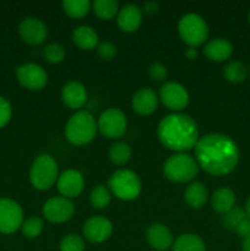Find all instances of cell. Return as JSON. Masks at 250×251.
I'll return each instance as SVG.
<instances>
[{
	"label": "cell",
	"instance_id": "1",
	"mask_svg": "<svg viewBox=\"0 0 250 251\" xmlns=\"http://www.w3.org/2000/svg\"><path fill=\"white\" fill-rule=\"evenodd\" d=\"M199 167L212 176H227L237 168L240 152L237 144L225 134H207L195 146Z\"/></svg>",
	"mask_w": 250,
	"mask_h": 251
},
{
	"label": "cell",
	"instance_id": "2",
	"mask_svg": "<svg viewBox=\"0 0 250 251\" xmlns=\"http://www.w3.org/2000/svg\"><path fill=\"white\" fill-rule=\"evenodd\" d=\"M157 136L164 147L183 153L195 149L199 141V129L191 117L181 113H173L159 122Z\"/></svg>",
	"mask_w": 250,
	"mask_h": 251
},
{
	"label": "cell",
	"instance_id": "3",
	"mask_svg": "<svg viewBox=\"0 0 250 251\" xmlns=\"http://www.w3.org/2000/svg\"><path fill=\"white\" fill-rule=\"evenodd\" d=\"M97 129L93 115L87 110H78L66 123L65 136L70 144L83 146L95 139Z\"/></svg>",
	"mask_w": 250,
	"mask_h": 251
},
{
	"label": "cell",
	"instance_id": "4",
	"mask_svg": "<svg viewBox=\"0 0 250 251\" xmlns=\"http://www.w3.org/2000/svg\"><path fill=\"white\" fill-rule=\"evenodd\" d=\"M59 169L55 159L49 154H41L32 163L29 181L37 190H48L58 181Z\"/></svg>",
	"mask_w": 250,
	"mask_h": 251
},
{
	"label": "cell",
	"instance_id": "5",
	"mask_svg": "<svg viewBox=\"0 0 250 251\" xmlns=\"http://www.w3.org/2000/svg\"><path fill=\"white\" fill-rule=\"evenodd\" d=\"M163 173L168 180L174 183H189L198 176L199 164L189 154L176 153L167 159Z\"/></svg>",
	"mask_w": 250,
	"mask_h": 251
},
{
	"label": "cell",
	"instance_id": "6",
	"mask_svg": "<svg viewBox=\"0 0 250 251\" xmlns=\"http://www.w3.org/2000/svg\"><path fill=\"white\" fill-rule=\"evenodd\" d=\"M110 191L123 201L135 200L140 196L142 184L139 176L129 169H120L114 172L108 180Z\"/></svg>",
	"mask_w": 250,
	"mask_h": 251
},
{
	"label": "cell",
	"instance_id": "7",
	"mask_svg": "<svg viewBox=\"0 0 250 251\" xmlns=\"http://www.w3.org/2000/svg\"><path fill=\"white\" fill-rule=\"evenodd\" d=\"M178 32L189 47H200L207 41L208 27L205 20L198 14L184 15L178 24Z\"/></svg>",
	"mask_w": 250,
	"mask_h": 251
},
{
	"label": "cell",
	"instance_id": "8",
	"mask_svg": "<svg viewBox=\"0 0 250 251\" xmlns=\"http://www.w3.org/2000/svg\"><path fill=\"white\" fill-rule=\"evenodd\" d=\"M97 126L103 136L108 139H118L126 132L127 119L120 109L109 108L100 115Z\"/></svg>",
	"mask_w": 250,
	"mask_h": 251
},
{
	"label": "cell",
	"instance_id": "9",
	"mask_svg": "<svg viewBox=\"0 0 250 251\" xmlns=\"http://www.w3.org/2000/svg\"><path fill=\"white\" fill-rule=\"evenodd\" d=\"M24 223V211L16 201L7 198L0 199V233L12 234Z\"/></svg>",
	"mask_w": 250,
	"mask_h": 251
},
{
	"label": "cell",
	"instance_id": "10",
	"mask_svg": "<svg viewBox=\"0 0 250 251\" xmlns=\"http://www.w3.org/2000/svg\"><path fill=\"white\" fill-rule=\"evenodd\" d=\"M16 77L20 85L29 91H41L48 83V74L37 64L28 63L16 69Z\"/></svg>",
	"mask_w": 250,
	"mask_h": 251
},
{
	"label": "cell",
	"instance_id": "11",
	"mask_svg": "<svg viewBox=\"0 0 250 251\" xmlns=\"http://www.w3.org/2000/svg\"><path fill=\"white\" fill-rule=\"evenodd\" d=\"M75 213L74 203L63 196L51 198L44 203L43 216L51 223H64L70 220Z\"/></svg>",
	"mask_w": 250,
	"mask_h": 251
},
{
	"label": "cell",
	"instance_id": "12",
	"mask_svg": "<svg viewBox=\"0 0 250 251\" xmlns=\"http://www.w3.org/2000/svg\"><path fill=\"white\" fill-rule=\"evenodd\" d=\"M159 98L168 109L180 112L189 104V93L178 82H166L159 91Z\"/></svg>",
	"mask_w": 250,
	"mask_h": 251
},
{
	"label": "cell",
	"instance_id": "13",
	"mask_svg": "<svg viewBox=\"0 0 250 251\" xmlns=\"http://www.w3.org/2000/svg\"><path fill=\"white\" fill-rule=\"evenodd\" d=\"M82 232L88 242L100 244L109 239L113 233V225L107 218L96 216L86 221L82 227Z\"/></svg>",
	"mask_w": 250,
	"mask_h": 251
},
{
	"label": "cell",
	"instance_id": "14",
	"mask_svg": "<svg viewBox=\"0 0 250 251\" xmlns=\"http://www.w3.org/2000/svg\"><path fill=\"white\" fill-rule=\"evenodd\" d=\"M19 33L25 43L29 46H39L47 39L48 29L41 20L36 17H26L20 24Z\"/></svg>",
	"mask_w": 250,
	"mask_h": 251
},
{
	"label": "cell",
	"instance_id": "15",
	"mask_svg": "<svg viewBox=\"0 0 250 251\" xmlns=\"http://www.w3.org/2000/svg\"><path fill=\"white\" fill-rule=\"evenodd\" d=\"M56 186H58L59 193L63 195V198H76L82 193L85 180H83L82 174L78 171L68 169L59 176Z\"/></svg>",
	"mask_w": 250,
	"mask_h": 251
},
{
	"label": "cell",
	"instance_id": "16",
	"mask_svg": "<svg viewBox=\"0 0 250 251\" xmlns=\"http://www.w3.org/2000/svg\"><path fill=\"white\" fill-rule=\"evenodd\" d=\"M147 242L152 249L157 251H166L173 245V234L171 230L161 223H154L150 226L146 233Z\"/></svg>",
	"mask_w": 250,
	"mask_h": 251
},
{
	"label": "cell",
	"instance_id": "17",
	"mask_svg": "<svg viewBox=\"0 0 250 251\" xmlns=\"http://www.w3.org/2000/svg\"><path fill=\"white\" fill-rule=\"evenodd\" d=\"M117 22L122 31L127 33L137 31L142 24V10L134 4L125 5L119 10Z\"/></svg>",
	"mask_w": 250,
	"mask_h": 251
},
{
	"label": "cell",
	"instance_id": "18",
	"mask_svg": "<svg viewBox=\"0 0 250 251\" xmlns=\"http://www.w3.org/2000/svg\"><path fill=\"white\" fill-rule=\"evenodd\" d=\"M61 100L71 109H78L87 102V91L82 83L77 81H70L63 87Z\"/></svg>",
	"mask_w": 250,
	"mask_h": 251
},
{
	"label": "cell",
	"instance_id": "19",
	"mask_svg": "<svg viewBox=\"0 0 250 251\" xmlns=\"http://www.w3.org/2000/svg\"><path fill=\"white\" fill-rule=\"evenodd\" d=\"M131 105L139 115H150L157 109L158 98L151 88H142L134 95Z\"/></svg>",
	"mask_w": 250,
	"mask_h": 251
},
{
	"label": "cell",
	"instance_id": "20",
	"mask_svg": "<svg viewBox=\"0 0 250 251\" xmlns=\"http://www.w3.org/2000/svg\"><path fill=\"white\" fill-rule=\"evenodd\" d=\"M233 53V46L230 42L223 38H216L208 42L203 48V54L210 60L221 63L230 58Z\"/></svg>",
	"mask_w": 250,
	"mask_h": 251
},
{
	"label": "cell",
	"instance_id": "21",
	"mask_svg": "<svg viewBox=\"0 0 250 251\" xmlns=\"http://www.w3.org/2000/svg\"><path fill=\"white\" fill-rule=\"evenodd\" d=\"M235 203V194L229 188H220L211 198V206L217 213L225 215L229 212Z\"/></svg>",
	"mask_w": 250,
	"mask_h": 251
},
{
	"label": "cell",
	"instance_id": "22",
	"mask_svg": "<svg viewBox=\"0 0 250 251\" xmlns=\"http://www.w3.org/2000/svg\"><path fill=\"white\" fill-rule=\"evenodd\" d=\"M74 43L82 50H92L98 46V34L92 27L78 26L73 33Z\"/></svg>",
	"mask_w": 250,
	"mask_h": 251
},
{
	"label": "cell",
	"instance_id": "23",
	"mask_svg": "<svg viewBox=\"0 0 250 251\" xmlns=\"http://www.w3.org/2000/svg\"><path fill=\"white\" fill-rule=\"evenodd\" d=\"M184 198L191 208H201L207 201L208 191L202 183L194 181L186 188Z\"/></svg>",
	"mask_w": 250,
	"mask_h": 251
},
{
	"label": "cell",
	"instance_id": "24",
	"mask_svg": "<svg viewBox=\"0 0 250 251\" xmlns=\"http://www.w3.org/2000/svg\"><path fill=\"white\" fill-rule=\"evenodd\" d=\"M173 251H206V247L199 235L186 233L174 240Z\"/></svg>",
	"mask_w": 250,
	"mask_h": 251
},
{
	"label": "cell",
	"instance_id": "25",
	"mask_svg": "<svg viewBox=\"0 0 250 251\" xmlns=\"http://www.w3.org/2000/svg\"><path fill=\"white\" fill-rule=\"evenodd\" d=\"M91 4L88 0H64L63 9L66 15L74 19H82L90 12Z\"/></svg>",
	"mask_w": 250,
	"mask_h": 251
},
{
	"label": "cell",
	"instance_id": "26",
	"mask_svg": "<svg viewBox=\"0 0 250 251\" xmlns=\"http://www.w3.org/2000/svg\"><path fill=\"white\" fill-rule=\"evenodd\" d=\"M92 7L95 14L102 20H112L119 11V4L115 0H96Z\"/></svg>",
	"mask_w": 250,
	"mask_h": 251
},
{
	"label": "cell",
	"instance_id": "27",
	"mask_svg": "<svg viewBox=\"0 0 250 251\" xmlns=\"http://www.w3.org/2000/svg\"><path fill=\"white\" fill-rule=\"evenodd\" d=\"M131 158V149L125 142H115L109 149V159L117 166H124Z\"/></svg>",
	"mask_w": 250,
	"mask_h": 251
},
{
	"label": "cell",
	"instance_id": "28",
	"mask_svg": "<svg viewBox=\"0 0 250 251\" xmlns=\"http://www.w3.org/2000/svg\"><path fill=\"white\" fill-rule=\"evenodd\" d=\"M223 75H225V80L232 83L243 82L247 78L248 68L240 61H232L228 65H225Z\"/></svg>",
	"mask_w": 250,
	"mask_h": 251
},
{
	"label": "cell",
	"instance_id": "29",
	"mask_svg": "<svg viewBox=\"0 0 250 251\" xmlns=\"http://www.w3.org/2000/svg\"><path fill=\"white\" fill-rule=\"evenodd\" d=\"M110 200H112V195L107 186L97 185L91 191L90 201L91 205L95 208H98V210L105 208L110 203Z\"/></svg>",
	"mask_w": 250,
	"mask_h": 251
},
{
	"label": "cell",
	"instance_id": "30",
	"mask_svg": "<svg viewBox=\"0 0 250 251\" xmlns=\"http://www.w3.org/2000/svg\"><path fill=\"white\" fill-rule=\"evenodd\" d=\"M44 223L39 217H29L28 220L24 221L21 226L22 234L26 238L33 239V238L39 237L43 232Z\"/></svg>",
	"mask_w": 250,
	"mask_h": 251
},
{
	"label": "cell",
	"instance_id": "31",
	"mask_svg": "<svg viewBox=\"0 0 250 251\" xmlns=\"http://www.w3.org/2000/svg\"><path fill=\"white\" fill-rule=\"evenodd\" d=\"M43 56L48 63L59 64L65 58V49L58 43H50L43 49Z\"/></svg>",
	"mask_w": 250,
	"mask_h": 251
},
{
	"label": "cell",
	"instance_id": "32",
	"mask_svg": "<svg viewBox=\"0 0 250 251\" xmlns=\"http://www.w3.org/2000/svg\"><path fill=\"white\" fill-rule=\"evenodd\" d=\"M247 218L245 211L239 207H233L229 212L223 216V225L230 230H235V228Z\"/></svg>",
	"mask_w": 250,
	"mask_h": 251
},
{
	"label": "cell",
	"instance_id": "33",
	"mask_svg": "<svg viewBox=\"0 0 250 251\" xmlns=\"http://www.w3.org/2000/svg\"><path fill=\"white\" fill-rule=\"evenodd\" d=\"M60 251H83L85 242L77 234H69L64 237L60 242Z\"/></svg>",
	"mask_w": 250,
	"mask_h": 251
},
{
	"label": "cell",
	"instance_id": "34",
	"mask_svg": "<svg viewBox=\"0 0 250 251\" xmlns=\"http://www.w3.org/2000/svg\"><path fill=\"white\" fill-rule=\"evenodd\" d=\"M12 117V107L9 100L0 96V129L6 126Z\"/></svg>",
	"mask_w": 250,
	"mask_h": 251
},
{
	"label": "cell",
	"instance_id": "35",
	"mask_svg": "<svg viewBox=\"0 0 250 251\" xmlns=\"http://www.w3.org/2000/svg\"><path fill=\"white\" fill-rule=\"evenodd\" d=\"M98 55L103 59V60H110L117 55V47L110 42H102L98 44L97 47Z\"/></svg>",
	"mask_w": 250,
	"mask_h": 251
},
{
	"label": "cell",
	"instance_id": "36",
	"mask_svg": "<svg viewBox=\"0 0 250 251\" xmlns=\"http://www.w3.org/2000/svg\"><path fill=\"white\" fill-rule=\"evenodd\" d=\"M150 77L154 81H164L168 75V71L167 68L161 63H154L150 66L149 69Z\"/></svg>",
	"mask_w": 250,
	"mask_h": 251
},
{
	"label": "cell",
	"instance_id": "37",
	"mask_svg": "<svg viewBox=\"0 0 250 251\" xmlns=\"http://www.w3.org/2000/svg\"><path fill=\"white\" fill-rule=\"evenodd\" d=\"M234 232L237 233L239 237H242L243 239H244V238H247L248 235H250V220L249 218L248 217L245 218V220L243 221V222L240 223L237 228H235Z\"/></svg>",
	"mask_w": 250,
	"mask_h": 251
},
{
	"label": "cell",
	"instance_id": "38",
	"mask_svg": "<svg viewBox=\"0 0 250 251\" xmlns=\"http://www.w3.org/2000/svg\"><path fill=\"white\" fill-rule=\"evenodd\" d=\"M159 10V5L157 1H147L144 4V11L147 15L157 14Z\"/></svg>",
	"mask_w": 250,
	"mask_h": 251
},
{
	"label": "cell",
	"instance_id": "39",
	"mask_svg": "<svg viewBox=\"0 0 250 251\" xmlns=\"http://www.w3.org/2000/svg\"><path fill=\"white\" fill-rule=\"evenodd\" d=\"M185 56L189 60H194V59L198 58V49L193 48V47H189L185 51Z\"/></svg>",
	"mask_w": 250,
	"mask_h": 251
},
{
	"label": "cell",
	"instance_id": "40",
	"mask_svg": "<svg viewBox=\"0 0 250 251\" xmlns=\"http://www.w3.org/2000/svg\"><path fill=\"white\" fill-rule=\"evenodd\" d=\"M243 251H250V235L243 239Z\"/></svg>",
	"mask_w": 250,
	"mask_h": 251
},
{
	"label": "cell",
	"instance_id": "41",
	"mask_svg": "<svg viewBox=\"0 0 250 251\" xmlns=\"http://www.w3.org/2000/svg\"><path fill=\"white\" fill-rule=\"evenodd\" d=\"M244 211H245V215H247V217L250 220V196L248 198L247 203H245V210Z\"/></svg>",
	"mask_w": 250,
	"mask_h": 251
},
{
	"label": "cell",
	"instance_id": "42",
	"mask_svg": "<svg viewBox=\"0 0 250 251\" xmlns=\"http://www.w3.org/2000/svg\"><path fill=\"white\" fill-rule=\"evenodd\" d=\"M249 24H250V11H249Z\"/></svg>",
	"mask_w": 250,
	"mask_h": 251
}]
</instances>
